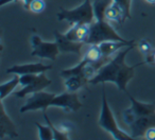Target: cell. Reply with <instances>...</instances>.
Instances as JSON below:
<instances>
[{
	"label": "cell",
	"mask_w": 155,
	"mask_h": 140,
	"mask_svg": "<svg viewBox=\"0 0 155 140\" xmlns=\"http://www.w3.org/2000/svg\"><path fill=\"white\" fill-rule=\"evenodd\" d=\"M134 48V45L127 46L123 50L119 51L114 58L110 60L104 66L99 69L94 78L89 80L88 83L91 84H105L107 82L114 83L118 87L119 90L127 91V86L129 82L135 76V70L137 67L141 66L146 62L138 63L133 66H129L125 63V56L127 54Z\"/></svg>",
	"instance_id": "1"
},
{
	"label": "cell",
	"mask_w": 155,
	"mask_h": 140,
	"mask_svg": "<svg viewBox=\"0 0 155 140\" xmlns=\"http://www.w3.org/2000/svg\"><path fill=\"white\" fill-rule=\"evenodd\" d=\"M98 123H99V126L102 127L107 133H110L115 140L134 139L131 135H129L127 133H125L122 129H119L118 124L116 122V119L114 117V114H113L112 109H110V105H108L104 83L102 84V104H101V112H100V117H99V120H98Z\"/></svg>",
	"instance_id": "2"
},
{
	"label": "cell",
	"mask_w": 155,
	"mask_h": 140,
	"mask_svg": "<svg viewBox=\"0 0 155 140\" xmlns=\"http://www.w3.org/2000/svg\"><path fill=\"white\" fill-rule=\"evenodd\" d=\"M58 19L60 21L65 20L70 24H91L95 20L93 3L91 0H84L79 7L72 10H65L61 8L58 13Z\"/></svg>",
	"instance_id": "3"
},
{
	"label": "cell",
	"mask_w": 155,
	"mask_h": 140,
	"mask_svg": "<svg viewBox=\"0 0 155 140\" xmlns=\"http://www.w3.org/2000/svg\"><path fill=\"white\" fill-rule=\"evenodd\" d=\"M108 41H129L120 36L106 20H95L91 24V34L86 41V45H98Z\"/></svg>",
	"instance_id": "4"
},
{
	"label": "cell",
	"mask_w": 155,
	"mask_h": 140,
	"mask_svg": "<svg viewBox=\"0 0 155 140\" xmlns=\"http://www.w3.org/2000/svg\"><path fill=\"white\" fill-rule=\"evenodd\" d=\"M19 81L22 88L14 93V96L18 99L25 98L30 93L32 95V93H37V91L44 90L52 83V81L49 80L45 76V73L22 74V76L19 77Z\"/></svg>",
	"instance_id": "5"
},
{
	"label": "cell",
	"mask_w": 155,
	"mask_h": 140,
	"mask_svg": "<svg viewBox=\"0 0 155 140\" xmlns=\"http://www.w3.org/2000/svg\"><path fill=\"white\" fill-rule=\"evenodd\" d=\"M125 93H127L130 101H131V107L127 108V109H124L122 112L123 120H124V122L127 125L133 120H135L136 118H139L141 116H147V115H151L155 112V103H143V102L136 100L127 91H125Z\"/></svg>",
	"instance_id": "6"
},
{
	"label": "cell",
	"mask_w": 155,
	"mask_h": 140,
	"mask_svg": "<svg viewBox=\"0 0 155 140\" xmlns=\"http://www.w3.org/2000/svg\"><path fill=\"white\" fill-rule=\"evenodd\" d=\"M31 45H32V56H38L41 58H47V60H54L60 53V49L56 41L50 43V41H44L41 37L36 34L31 36Z\"/></svg>",
	"instance_id": "7"
},
{
	"label": "cell",
	"mask_w": 155,
	"mask_h": 140,
	"mask_svg": "<svg viewBox=\"0 0 155 140\" xmlns=\"http://www.w3.org/2000/svg\"><path fill=\"white\" fill-rule=\"evenodd\" d=\"M54 96H55L54 93H46L43 90L32 93V96L21 106L19 112L21 114L26 112H31V110H43V112H46L47 108L51 106V102Z\"/></svg>",
	"instance_id": "8"
},
{
	"label": "cell",
	"mask_w": 155,
	"mask_h": 140,
	"mask_svg": "<svg viewBox=\"0 0 155 140\" xmlns=\"http://www.w3.org/2000/svg\"><path fill=\"white\" fill-rule=\"evenodd\" d=\"M51 106L60 107L65 110H72L77 112L81 108L82 103L79 100V97L75 93L66 91L61 95H55L51 102Z\"/></svg>",
	"instance_id": "9"
},
{
	"label": "cell",
	"mask_w": 155,
	"mask_h": 140,
	"mask_svg": "<svg viewBox=\"0 0 155 140\" xmlns=\"http://www.w3.org/2000/svg\"><path fill=\"white\" fill-rule=\"evenodd\" d=\"M131 134L133 138L144 137V134L151 127H155V112L147 116H141L136 118L129 124Z\"/></svg>",
	"instance_id": "10"
},
{
	"label": "cell",
	"mask_w": 155,
	"mask_h": 140,
	"mask_svg": "<svg viewBox=\"0 0 155 140\" xmlns=\"http://www.w3.org/2000/svg\"><path fill=\"white\" fill-rule=\"evenodd\" d=\"M52 69V65H46L43 63H29V64L14 65L7 69V73H14L17 76L22 74H39Z\"/></svg>",
	"instance_id": "11"
},
{
	"label": "cell",
	"mask_w": 155,
	"mask_h": 140,
	"mask_svg": "<svg viewBox=\"0 0 155 140\" xmlns=\"http://www.w3.org/2000/svg\"><path fill=\"white\" fill-rule=\"evenodd\" d=\"M54 37H55V41L58 46L60 52H66V53H75L80 54L82 47L84 46L85 43L82 41H75L72 39L68 38L65 34L55 31L54 32Z\"/></svg>",
	"instance_id": "12"
},
{
	"label": "cell",
	"mask_w": 155,
	"mask_h": 140,
	"mask_svg": "<svg viewBox=\"0 0 155 140\" xmlns=\"http://www.w3.org/2000/svg\"><path fill=\"white\" fill-rule=\"evenodd\" d=\"M0 107H1V114H0V138L3 139L5 136L10 138L18 137L17 127L11 120L9 115L5 112V107L3 105V101L0 102Z\"/></svg>",
	"instance_id": "13"
},
{
	"label": "cell",
	"mask_w": 155,
	"mask_h": 140,
	"mask_svg": "<svg viewBox=\"0 0 155 140\" xmlns=\"http://www.w3.org/2000/svg\"><path fill=\"white\" fill-rule=\"evenodd\" d=\"M89 34H91V24H73L72 28L69 29L68 32L65 33V35L68 38L75 41H82V43L85 44L88 39Z\"/></svg>",
	"instance_id": "14"
},
{
	"label": "cell",
	"mask_w": 155,
	"mask_h": 140,
	"mask_svg": "<svg viewBox=\"0 0 155 140\" xmlns=\"http://www.w3.org/2000/svg\"><path fill=\"white\" fill-rule=\"evenodd\" d=\"M99 48L101 50L102 56L104 57H108L110 55L114 54L121 48H125L127 46L134 45V41H102V43L98 44Z\"/></svg>",
	"instance_id": "15"
},
{
	"label": "cell",
	"mask_w": 155,
	"mask_h": 140,
	"mask_svg": "<svg viewBox=\"0 0 155 140\" xmlns=\"http://www.w3.org/2000/svg\"><path fill=\"white\" fill-rule=\"evenodd\" d=\"M88 82V79L83 77L82 74H77V76H72L65 79V87H66L67 91L77 93L79 89L84 87Z\"/></svg>",
	"instance_id": "16"
},
{
	"label": "cell",
	"mask_w": 155,
	"mask_h": 140,
	"mask_svg": "<svg viewBox=\"0 0 155 140\" xmlns=\"http://www.w3.org/2000/svg\"><path fill=\"white\" fill-rule=\"evenodd\" d=\"M113 3V0H94L93 9L95 20H105V12Z\"/></svg>",
	"instance_id": "17"
},
{
	"label": "cell",
	"mask_w": 155,
	"mask_h": 140,
	"mask_svg": "<svg viewBox=\"0 0 155 140\" xmlns=\"http://www.w3.org/2000/svg\"><path fill=\"white\" fill-rule=\"evenodd\" d=\"M105 18L107 20H114L118 24H123L124 22V15L123 11L118 5L113 1V3L107 8L105 12Z\"/></svg>",
	"instance_id": "18"
},
{
	"label": "cell",
	"mask_w": 155,
	"mask_h": 140,
	"mask_svg": "<svg viewBox=\"0 0 155 140\" xmlns=\"http://www.w3.org/2000/svg\"><path fill=\"white\" fill-rule=\"evenodd\" d=\"M18 84H20L19 77H17V74H16V77H14L12 80L0 85V101H3L10 93H13V90L17 87Z\"/></svg>",
	"instance_id": "19"
},
{
	"label": "cell",
	"mask_w": 155,
	"mask_h": 140,
	"mask_svg": "<svg viewBox=\"0 0 155 140\" xmlns=\"http://www.w3.org/2000/svg\"><path fill=\"white\" fill-rule=\"evenodd\" d=\"M44 118H45L46 123L51 127L52 132H53V140H67V139H69V135H68L67 132L62 131L61 127L58 129V127L54 126V124L51 122L50 118L48 117L47 112H44Z\"/></svg>",
	"instance_id": "20"
},
{
	"label": "cell",
	"mask_w": 155,
	"mask_h": 140,
	"mask_svg": "<svg viewBox=\"0 0 155 140\" xmlns=\"http://www.w3.org/2000/svg\"><path fill=\"white\" fill-rule=\"evenodd\" d=\"M102 57H103V56H102L99 45H91V47L87 49L86 53H85V55L83 58L88 60L89 63H95V62L100 60Z\"/></svg>",
	"instance_id": "21"
},
{
	"label": "cell",
	"mask_w": 155,
	"mask_h": 140,
	"mask_svg": "<svg viewBox=\"0 0 155 140\" xmlns=\"http://www.w3.org/2000/svg\"><path fill=\"white\" fill-rule=\"evenodd\" d=\"M35 126L38 129V138L41 140H51L53 139V132L49 125H43L38 122H35Z\"/></svg>",
	"instance_id": "22"
},
{
	"label": "cell",
	"mask_w": 155,
	"mask_h": 140,
	"mask_svg": "<svg viewBox=\"0 0 155 140\" xmlns=\"http://www.w3.org/2000/svg\"><path fill=\"white\" fill-rule=\"evenodd\" d=\"M116 5H118L123 11L124 21L131 18V0H113Z\"/></svg>",
	"instance_id": "23"
},
{
	"label": "cell",
	"mask_w": 155,
	"mask_h": 140,
	"mask_svg": "<svg viewBox=\"0 0 155 140\" xmlns=\"http://www.w3.org/2000/svg\"><path fill=\"white\" fill-rule=\"evenodd\" d=\"M46 3L44 0H32V2L30 3V8L29 11L33 12V13H41V11L45 10Z\"/></svg>",
	"instance_id": "24"
},
{
	"label": "cell",
	"mask_w": 155,
	"mask_h": 140,
	"mask_svg": "<svg viewBox=\"0 0 155 140\" xmlns=\"http://www.w3.org/2000/svg\"><path fill=\"white\" fill-rule=\"evenodd\" d=\"M138 48H139L140 52H141L142 54H144V55L149 54L153 50L151 44L149 43L147 39H141V41H139V43H138Z\"/></svg>",
	"instance_id": "25"
},
{
	"label": "cell",
	"mask_w": 155,
	"mask_h": 140,
	"mask_svg": "<svg viewBox=\"0 0 155 140\" xmlns=\"http://www.w3.org/2000/svg\"><path fill=\"white\" fill-rule=\"evenodd\" d=\"M15 0H0V7H3V5H8L10 2H13ZM24 1V9L25 10H29L30 8V3L32 2V0H22Z\"/></svg>",
	"instance_id": "26"
},
{
	"label": "cell",
	"mask_w": 155,
	"mask_h": 140,
	"mask_svg": "<svg viewBox=\"0 0 155 140\" xmlns=\"http://www.w3.org/2000/svg\"><path fill=\"white\" fill-rule=\"evenodd\" d=\"M144 62H146L147 64L155 65V49H153L150 53L147 54L146 57H144Z\"/></svg>",
	"instance_id": "27"
},
{
	"label": "cell",
	"mask_w": 155,
	"mask_h": 140,
	"mask_svg": "<svg viewBox=\"0 0 155 140\" xmlns=\"http://www.w3.org/2000/svg\"><path fill=\"white\" fill-rule=\"evenodd\" d=\"M144 138L147 140H155V127H151L144 134Z\"/></svg>",
	"instance_id": "28"
},
{
	"label": "cell",
	"mask_w": 155,
	"mask_h": 140,
	"mask_svg": "<svg viewBox=\"0 0 155 140\" xmlns=\"http://www.w3.org/2000/svg\"><path fill=\"white\" fill-rule=\"evenodd\" d=\"M146 1H148L149 3H152V5H154L155 3V0H146Z\"/></svg>",
	"instance_id": "29"
},
{
	"label": "cell",
	"mask_w": 155,
	"mask_h": 140,
	"mask_svg": "<svg viewBox=\"0 0 155 140\" xmlns=\"http://www.w3.org/2000/svg\"><path fill=\"white\" fill-rule=\"evenodd\" d=\"M154 103H155V102H154Z\"/></svg>",
	"instance_id": "30"
}]
</instances>
